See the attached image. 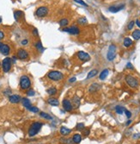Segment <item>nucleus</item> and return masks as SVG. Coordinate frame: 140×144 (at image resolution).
Returning <instances> with one entry per match:
<instances>
[{"label":"nucleus","instance_id":"nucleus-4","mask_svg":"<svg viewBox=\"0 0 140 144\" xmlns=\"http://www.w3.org/2000/svg\"><path fill=\"white\" fill-rule=\"evenodd\" d=\"M31 86L30 78L27 75H22L20 78V87L22 90H28Z\"/></svg>","mask_w":140,"mask_h":144},{"label":"nucleus","instance_id":"nucleus-46","mask_svg":"<svg viewBox=\"0 0 140 144\" xmlns=\"http://www.w3.org/2000/svg\"><path fill=\"white\" fill-rule=\"evenodd\" d=\"M131 120H128V122H126V125H130V124H131Z\"/></svg>","mask_w":140,"mask_h":144},{"label":"nucleus","instance_id":"nucleus-47","mask_svg":"<svg viewBox=\"0 0 140 144\" xmlns=\"http://www.w3.org/2000/svg\"><path fill=\"white\" fill-rule=\"evenodd\" d=\"M1 22H2V17H0V23H1Z\"/></svg>","mask_w":140,"mask_h":144},{"label":"nucleus","instance_id":"nucleus-37","mask_svg":"<svg viewBox=\"0 0 140 144\" xmlns=\"http://www.w3.org/2000/svg\"><path fill=\"white\" fill-rule=\"evenodd\" d=\"M74 1H75V2H76V3H78V4H80L81 5L88 6V5H87V4H85V3H84V0H74Z\"/></svg>","mask_w":140,"mask_h":144},{"label":"nucleus","instance_id":"nucleus-15","mask_svg":"<svg viewBox=\"0 0 140 144\" xmlns=\"http://www.w3.org/2000/svg\"><path fill=\"white\" fill-rule=\"evenodd\" d=\"M80 104H81L80 98H79L78 96L75 95L74 97H73V99H72V106L76 109V108H78L79 106H80Z\"/></svg>","mask_w":140,"mask_h":144},{"label":"nucleus","instance_id":"nucleus-20","mask_svg":"<svg viewBox=\"0 0 140 144\" xmlns=\"http://www.w3.org/2000/svg\"><path fill=\"white\" fill-rule=\"evenodd\" d=\"M76 22H77V24H79V25L81 26H86L88 24V20L86 17H79L78 19H77V21H76Z\"/></svg>","mask_w":140,"mask_h":144},{"label":"nucleus","instance_id":"nucleus-45","mask_svg":"<svg viewBox=\"0 0 140 144\" xmlns=\"http://www.w3.org/2000/svg\"><path fill=\"white\" fill-rule=\"evenodd\" d=\"M22 45H26V44H28V40H22Z\"/></svg>","mask_w":140,"mask_h":144},{"label":"nucleus","instance_id":"nucleus-48","mask_svg":"<svg viewBox=\"0 0 140 144\" xmlns=\"http://www.w3.org/2000/svg\"><path fill=\"white\" fill-rule=\"evenodd\" d=\"M2 45H3V43H1V42H0V48H1V47H2Z\"/></svg>","mask_w":140,"mask_h":144},{"label":"nucleus","instance_id":"nucleus-42","mask_svg":"<svg viewBox=\"0 0 140 144\" xmlns=\"http://www.w3.org/2000/svg\"><path fill=\"white\" fill-rule=\"evenodd\" d=\"M33 34H34V35H36V36H37V35H39L38 30H37L36 29H34V30H33Z\"/></svg>","mask_w":140,"mask_h":144},{"label":"nucleus","instance_id":"nucleus-24","mask_svg":"<svg viewBox=\"0 0 140 144\" xmlns=\"http://www.w3.org/2000/svg\"><path fill=\"white\" fill-rule=\"evenodd\" d=\"M97 73H98V71L96 69H92L87 75V79H89L91 78H94L95 76H96Z\"/></svg>","mask_w":140,"mask_h":144},{"label":"nucleus","instance_id":"nucleus-21","mask_svg":"<svg viewBox=\"0 0 140 144\" xmlns=\"http://www.w3.org/2000/svg\"><path fill=\"white\" fill-rule=\"evenodd\" d=\"M108 73H109V71H108V69H104L103 71H102V73H100L99 78H100L101 80H104V79H105V78L107 77Z\"/></svg>","mask_w":140,"mask_h":144},{"label":"nucleus","instance_id":"nucleus-31","mask_svg":"<svg viewBox=\"0 0 140 144\" xmlns=\"http://www.w3.org/2000/svg\"><path fill=\"white\" fill-rule=\"evenodd\" d=\"M115 111H116L117 113L120 114V115H121V114H123V112L125 111V109H124V107H122V106H116L115 107Z\"/></svg>","mask_w":140,"mask_h":144},{"label":"nucleus","instance_id":"nucleus-35","mask_svg":"<svg viewBox=\"0 0 140 144\" xmlns=\"http://www.w3.org/2000/svg\"><path fill=\"white\" fill-rule=\"evenodd\" d=\"M28 111H32V112H35V113H37V112H39V109L37 107H35V106H32V107H31L30 109L28 110Z\"/></svg>","mask_w":140,"mask_h":144},{"label":"nucleus","instance_id":"nucleus-28","mask_svg":"<svg viewBox=\"0 0 140 144\" xmlns=\"http://www.w3.org/2000/svg\"><path fill=\"white\" fill-rule=\"evenodd\" d=\"M68 24H69V21L66 18H63L59 21V25L61 26V27H66Z\"/></svg>","mask_w":140,"mask_h":144},{"label":"nucleus","instance_id":"nucleus-38","mask_svg":"<svg viewBox=\"0 0 140 144\" xmlns=\"http://www.w3.org/2000/svg\"><path fill=\"white\" fill-rule=\"evenodd\" d=\"M126 68H128V69H131V70L134 69V67H133V66H132V64L130 63V62H128V63L126 64Z\"/></svg>","mask_w":140,"mask_h":144},{"label":"nucleus","instance_id":"nucleus-16","mask_svg":"<svg viewBox=\"0 0 140 144\" xmlns=\"http://www.w3.org/2000/svg\"><path fill=\"white\" fill-rule=\"evenodd\" d=\"M101 88V86L99 84H97V83H94V84L90 85V86H89V91L90 93H93V92H95V91H99Z\"/></svg>","mask_w":140,"mask_h":144},{"label":"nucleus","instance_id":"nucleus-12","mask_svg":"<svg viewBox=\"0 0 140 144\" xmlns=\"http://www.w3.org/2000/svg\"><path fill=\"white\" fill-rule=\"evenodd\" d=\"M124 7H125V4H120V5H115V6H110L109 8H108V11H110V12H113V13H116L118 12V11H121L122 9H124Z\"/></svg>","mask_w":140,"mask_h":144},{"label":"nucleus","instance_id":"nucleus-27","mask_svg":"<svg viewBox=\"0 0 140 144\" xmlns=\"http://www.w3.org/2000/svg\"><path fill=\"white\" fill-rule=\"evenodd\" d=\"M47 92L50 95V96H53L57 93V89L55 87H50L47 90Z\"/></svg>","mask_w":140,"mask_h":144},{"label":"nucleus","instance_id":"nucleus-14","mask_svg":"<svg viewBox=\"0 0 140 144\" xmlns=\"http://www.w3.org/2000/svg\"><path fill=\"white\" fill-rule=\"evenodd\" d=\"M9 51H10V48L7 44H3L1 48H0V52L4 55H8L9 54Z\"/></svg>","mask_w":140,"mask_h":144},{"label":"nucleus","instance_id":"nucleus-18","mask_svg":"<svg viewBox=\"0 0 140 144\" xmlns=\"http://www.w3.org/2000/svg\"><path fill=\"white\" fill-rule=\"evenodd\" d=\"M71 132V130H70V129H68V128H66V127L62 126V127L60 128V134H61L62 135H64V136L69 135Z\"/></svg>","mask_w":140,"mask_h":144},{"label":"nucleus","instance_id":"nucleus-2","mask_svg":"<svg viewBox=\"0 0 140 144\" xmlns=\"http://www.w3.org/2000/svg\"><path fill=\"white\" fill-rule=\"evenodd\" d=\"M125 79H126V82L128 86L131 88H138V86H139V82H138V78H135L134 76L131 74H127L126 77H125Z\"/></svg>","mask_w":140,"mask_h":144},{"label":"nucleus","instance_id":"nucleus-22","mask_svg":"<svg viewBox=\"0 0 140 144\" xmlns=\"http://www.w3.org/2000/svg\"><path fill=\"white\" fill-rule=\"evenodd\" d=\"M132 40H131V38H129V37H126V38L124 39V42H123V44H124V46L126 47H130L131 45H132Z\"/></svg>","mask_w":140,"mask_h":144},{"label":"nucleus","instance_id":"nucleus-7","mask_svg":"<svg viewBox=\"0 0 140 144\" xmlns=\"http://www.w3.org/2000/svg\"><path fill=\"white\" fill-rule=\"evenodd\" d=\"M48 11H48L47 7H46V6H40V7H39L38 9L36 10L35 14H36V16L38 17H44L48 14Z\"/></svg>","mask_w":140,"mask_h":144},{"label":"nucleus","instance_id":"nucleus-32","mask_svg":"<svg viewBox=\"0 0 140 144\" xmlns=\"http://www.w3.org/2000/svg\"><path fill=\"white\" fill-rule=\"evenodd\" d=\"M84 128H85V126H84V123H83V122H79V123H77L76 126V130H80V131H83V130H84Z\"/></svg>","mask_w":140,"mask_h":144},{"label":"nucleus","instance_id":"nucleus-8","mask_svg":"<svg viewBox=\"0 0 140 144\" xmlns=\"http://www.w3.org/2000/svg\"><path fill=\"white\" fill-rule=\"evenodd\" d=\"M63 31L67 32V33L73 35H76L80 34V29L78 27H76V26H71L70 28H65V29H63Z\"/></svg>","mask_w":140,"mask_h":144},{"label":"nucleus","instance_id":"nucleus-23","mask_svg":"<svg viewBox=\"0 0 140 144\" xmlns=\"http://www.w3.org/2000/svg\"><path fill=\"white\" fill-rule=\"evenodd\" d=\"M72 140H73V142H74L76 144L80 143V142L82 141V136H81L80 134H75V135H73V137H72Z\"/></svg>","mask_w":140,"mask_h":144},{"label":"nucleus","instance_id":"nucleus-39","mask_svg":"<svg viewBox=\"0 0 140 144\" xmlns=\"http://www.w3.org/2000/svg\"><path fill=\"white\" fill-rule=\"evenodd\" d=\"M125 113H126V116L128 117V118H130V117H131V111H127V110H125Z\"/></svg>","mask_w":140,"mask_h":144},{"label":"nucleus","instance_id":"nucleus-3","mask_svg":"<svg viewBox=\"0 0 140 144\" xmlns=\"http://www.w3.org/2000/svg\"><path fill=\"white\" fill-rule=\"evenodd\" d=\"M47 78L53 81H60L64 78V74L59 71H50L47 73Z\"/></svg>","mask_w":140,"mask_h":144},{"label":"nucleus","instance_id":"nucleus-30","mask_svg":"<svg viewBox=\"0 0 140 144\" xmlns=\"http://www.w3.org/2000/svg\"><path fill=\"white\" fill-rule=\"evenodd\" d=\"M35 47H36L37 50H39L40 53H42V52L44 51V47H43V46H42V44L40 42H36V43H35Z\"/></svg>","mask_w":140,"mask_h":144},{"label":"nucleus","instance_id":"nucleus-13","mask_svg":"<svg viewBox=\"0 0 140 144\" xmlns=\"http://www.w3.org/2000/svg\"><path fill=\"white\" fill-rule=\"evenodd\" d=\"M9 100L12 104H18L22 100V99H21V97L19 95H11V96L9 97Z\"/></svg>","mask_w":140,"mask_h":144},{"label":"nucleus","instance_id":"nucleus-9","mask_svg":"<svg viewBox=\"0 0 140 144\" xmlns=\"http://www.w3.org/2000/svg\"><path fill=\"white\" fill-rule=\"evenodd\" d=\"M76 56H77V58H78L79 60H82V61H89V60H90V56H89V54L85 53V52H84V51L77 52Z\"/></svg>","mask_w":140,"mask_h":144},{"label":"nucleus","instance_id":"nucleus-11","mask_svg":"<svg viewBox=\"0 0 140 144\" xmlns=\"http://www.w3.org/2000/svg\"><path fill=\"white\" fill-rule=\"evenodd\" d=\"M17 57H18L20 60H26V59L28 58V54L23 48H20L17 51Z\"/></svg>","mask_w":140,"mask_h":144},{"label":"nucleus","instance_id":"nucleus-36","mask_svg":"<svg viewBox=\"0 0 140 144\" xmlns=\"http://www.w3.org/2000/svg\"><path fill=\"white\" fill-rule=\"evenodd\" d=\"M89 133H90V130H89V129H84V130H83V135H84V136H87V135H89Z\"/></svg>","mask_w":140,"mask_h":144},{"label":"nucleus","instance_id":"nucleus-19","mask_svg":"<svg viewBox=\"0 0 140 144\" xmlns=\"http://www.w3.org/2000/svg\"><path fill=\"white\" fill-rule=\"evenodd\" d=\"M22 104H23V106L26 108V109L29 110L31 107H32V105H31V103H30V100L28 99H26V98H23V99H22Z\"/></svg>","mask_w":140,"mask_h":144},{"label":"nucleus","instance_id":"nucleus-5","mask_svg":"<svg viewBox=\"0 0 140 144\" xmlns=\"http://www.w3.org/2000/svg\"><path fill=\"white\" fill-rule=\"evenodd\" d=\"M116 57V46L114 44H111L108 47L107 54V59L109 61H113Z\"/></svg>","mask_w":140,"mask_h":144},{"label":"nucleus","instance_id":"nucleus-41","mask_svg":"<svg viewBox=\"0 0 140 144\" xmlns=\"http://www.w3.org/2000/svg\"><path fill=\"white\" fill-rule=\"evenodd\" d=\"M4 38V32H3L2 30H0V41L3 40Z\"/></svg>","mask_w":140,"mask_h":144},{"label":"nucleus","instance_id":"nucleus-43","mask_svg":"<svg viewBox=\"0 0 140 144\" xmlns=\"http://www.w3.org/2000/svg\"><path fill=\"white\" fill-rule=\"evenodd\" d=\"M75 81H76V78H75V77H73V78H71L69 79V82H70V83L75 82Z\"/></svg>","mask_w":140,"mask_h":144},{"label":"nucleus","instance_id":"nucleus-44","mask_svg":"<svg viewBox=\"0 0 140 144\" xmlns=\"http://www.w3.org/2000/svg\"><path fill=\"white\" fill-rule=\"evenodd\" d=\"M135 23H136V24H137V25H138V27H139V28H140V21H139V20H138V19H137V20H136V22H135Z\"/></svg>","mask_w":140,"mask_h":144},{"label":"nucleus","instance_id":"nucleus-10","mask_svg":"<svg viewBox=\"0 0 140 144\" xmlns=\"http://www.w3.org/2000/svg\"><path fill=\"white\" fill-rule=\"evenodd\" d=\"M62 105H63V108L65 109V111H68V112L71 111L73 109L72 104H71V101L67 99H65L64 100H63V102H62Z\"/></svg>","mask_w":140,"mask_h":144},{"label":"nucleus","instance_id":"nucleus-1","mask_svg":"<svg viewBox=\"0 0 140 144\" xmlns=\"http://www.w3.org/2000/svg\"><path fill=\"white\" fill-rule=\"evenodd\" d=\"M43 126V123L40 122H33V123L31 124L30 127L28 129V134L29 136H35L37 133L40 130L41 127Z\"/></svg>","mask_w":140,"mask_h":144},{"label":"nucleus","instance_id":"nucleus-6","mask_svg":"<svg viewBox=\"0 0 140 144\" xmlns=\"http://www.w3.org/2000/svg\"><path fill=\"white\" fill-rule=\"evenodd\" d=\"M11 64H12V59L11 58L6 57L5 59H4L2 62V67L4 73H8L11 69Z\"/></svg>","mask_w":140,"mask_h":144},{"label":"nucleus","instance_id":"nucleus-34","mask_svg":"<svg viewBox=\"0 0 140 144\" xmlns=\"http://www.w3.org/2000/svg\"><path fill=\"white\" fill-rule=\"evenodd\" d=\"M35 91L34 90H32V89H30V90H28V91H27V95L28 96H29V97H32V96H35Z\"/></svg>","mask_w":140,"mask_h":144},{"label":"nucleus","instance_id":"nucleus-29","mask_svg":"<svg viewBox=\"0 0 140 144\" xmlns=\"http://www.w3.org/2000/svg\"><path fill=\"white\" fill-rule=\"evenodd\" d=\"M40 116L41 117H43V118L47 119V120H53V117H52L51 116L49 115V114L45 113V112H40Z\"/></svg>","mask_w":140,"mask_h":144},{"label":"nucleus","instance_id":"nucleus-25","mask_svg":"<svg viewBox=\"0 0 140 144\" xmlns=\"http://www.w3.org/2000/svg\"><path fill=\"white\" fill-rule=\"evenodd\" d=\"M23 12H22V11H15V13H14V17H15V19L17 21H18L19 19L21 18V17L23 16Z\"/></svg>","mask_w":140,"mask_h":144},{"label":"nucleus","instance_id":"nucleus-33","mask_svg":"<svg viewBox=\"0 0 140 144\" xmlns=\"http://www.w3.org/2000/svg\"><path fill=\"white\" fill-rule=\"evenodd\" d=\"M135 25V22L134 21H131V22H129V24H128L127 26V29H129V30H131V29H133V26Z\"/></svg>","mask_w":140,"mask_h":144},{"label":"nucleus","instance_id":"nucleus-40","mask_svg":"<svg viewBox=\"0 0 140 144\" xmlns=\"http://www.w3.org/2000/svg\"><path fill=\"white\" fill-rule=\"evenodd\" d=\"M66 144H76V143L73 142L72 138H70V139H68V140H67V142H66Z\"/></svg>","mask_w":140,"mask_h":144},{"label":"nucleus","instance_id":"nucleus-49","mask_svg":"<svg viewBox=\"0 0 140 144\" xmlns=\"http://www.w3.org/2000/svg\"><path fill=\"white\" fill-rule=\"evenodd\" d=\"M2 66V65H1V63H0V66Z\"/></svg>","mask_w":140,"mask_h":144},{"label":"nucleus","instance_id":"nucleus-26","mask_svg":"<svg viewBox=\"0 0 140 144\" xmlns=\"http://www.w3.org/2000/svg\"><path fill=\"white\" fill-rule=\"evenodd\" d=\"M132 38H134L135 40H139L140 39V30L139 29H135L131 34Z\"/></svg>","mask_w":140,"mask_h":144},{"label":"nucleus","instance_id":"nucleus-17","mask_svg":"<svg viewBox=\"0 0 140 144\" xmlns=\"http://www.w3.org/2000/svg\"><path fill=\"white\" fill-rule=\"evenodd\" d=\"M47 103L53 106H58L59 105V101L55 98H49L47 99Z\"/></svg>","mask_w":140,"mask_h":144}]
</instances>
